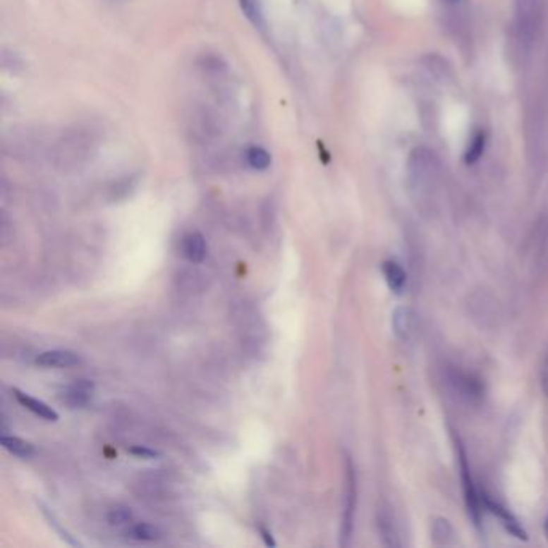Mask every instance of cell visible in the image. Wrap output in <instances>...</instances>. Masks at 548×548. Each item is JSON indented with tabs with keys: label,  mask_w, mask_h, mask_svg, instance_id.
<instances>
[{
	"label": "cell",
	"mask_w": 548,
	"mask_h": 548,
	"mask_svg": "<svg viewBox=\"0 0 548 548\" xmlns=\"http://www.w3.org/2000/svg\"><path fill=\"white\" fill-rule=\"evenodd\" d=\"M542 388H544L545 396H548V353L545 357L544 367H542Z\"/></svg>",
	"instance_id": "ffe728a7"
},
{
	"label": "cell",
	"mask_w": 548,
	"mask_h": 548,
	"mask_svg": "<svg viewBox=\"0 0 548 548\" xmlns=\"http://www.w3.org/2000/svg\"><path fill=\"white\" fill-rule=\"evenodd\" d=\"M378 529L386 545H399V542L396 539L397 535L394 524H392V518L388 513H382V515L378 516Z\"/></svg>",
	"instance_id": "9a60e30c"
},
{
	"label": "cell",
	"mask_w": 548,
	"mask_h": 548,
	"mask_svg": "<svg viewBox=\"0 0 548 548\" xmlns=\"http://www.w3.org/2000/svg\"><path fill=\"white\" fill-rule=\"evenodd\" d=\"M413 312L408 308L396 309L394 317H392V328L401 339H408L413 333Z\"/></svg>",
	"instance_id": "9c48e42d"
},
{
	"label": "cell",
	"mask_w": 548,
	"mask_h": 548,
	"mask_svg": "<svg viewBox=\"0 0 548 548\" xmlns=\"http://www.w3.org/2000/svg\"><path fill=\"white\" fill-rule=\"evenodd\" d=\"M481 499H482V504L487 509V511L490 513V515H494L495 518L499 519L501 528H504L506 532L513 535V537L518 539V540H523V542L528 540L526 529L521 526V523L518 521V518L513 515L509 509H505V506L499 504L497 500L490 499L489 495H482Z\"/></svg>",
	"instance_id": "3957f363"
},
{
	"label": "cell",
	"mask_w": 548,
	"mask_h": 548,
	"mask_svg": "<svg viewBox=\"0 0 548 548\" xmlns=\"http://www.w3.org/2000/svg\"><path fill=\"white\" fill-rule=\"evenodd\" d=\"M484 148H486V134H484L482 130H480L471 137L470 145L466 148V153H465V163L475 164L476 161L482 157Z\"/></svg>",
	"instance_id": "4fadbf2b"
},
{
	"label": "cell",
	"mask_w": 548,
	"mask_h": 548,
	"mask_svg": "<svg viewBox=\"0 0 548 548\" xmlns=\"http://www.w3.org/2000/svg\"><path fill=\"white\" fill-rule=\"evenodd\" d=\"M447 2L449 4H457V2H460V0H447Z\"/></svg>",
	"instance_id": "603a6c76"
},
{
	"label": "cell",
	"mask_w": 548,
	"mask_h": 548,
	"mask_svg": "<svg viewBox=\"0 0 548 548\" xmlns=\"http://www.w3.org/2000/svg\"><path fill=\"white\" fill-rule=\"evenodd\" d=\"M261 534H262V539H264V544H265V545H267V547H275V545H276V544H275V540H274V537H272V534H270L267 529L261 528Z\"/></svg>",
	"instance_id": "44dd1931"
},
{
	"label": "cell",
	"mask_w": 548,
	"mask_h": 548,
	"mask_svg": "<svg viewBox=\"0 0 548 548\" xmlns=\"http://www.w3.org/2000/svg\"><path fill=\"white\" fill-rule=\"evenodd\" d=\"M108 521L111 526H126L132 521V511L128 506H114L108 513Z\"/></svg>",
	"instance_id": "e0dca14e"
},
{
	"label": "cell",
	"mask_w": 548,
	"mask_h": 548,
	"mask_svg": "<svg viewBox=\"0 0 548 548\" xmlns=\"http://www.w3.org/2000/svg\"><path fill=\"white\" fill-rule=\"evenodd\" d=\"M246 159H248V164H250L252 169H257V171L267 169L270 166V161H272L270 159V154L261 147H251L248 150Z\"/></svg>",
	"instance_id": "5bb4252c"
},
{
	"label": "cell",
	"mask_w": 548,
	"mask_h": 548,
	"mask_svg": "<svg viewBox=\"0 0 548 548\" xmlns=\"http://www.w3.org/2000/svg\"><path fill=\"white\" fill-rule=\"evenodd\" d=\"M453 442H455V449H457V458H458V466H460L461 482H463V494H465L466 509H468V515L471 518L473 524H475L477 529H481V501H482V499L480 497V494H477L475 481H473L468 458H466V452H465L463 446H461L458 436L453 434Z\"/></svg>",
	"instance_id": "6da1fadb"
},
{
	"label": "cell",
	"mask_w": 548,
	"mask_h": 548,
	"mask_svg": "<svg viewBox=\"0 0 548 548\" xmlns=\"http://www.w3.org/2000/svg\"><path fill=\"white\" fill-rule=\"evenodd\" d=\"M357 506V480L353 461L346 457V490H344V511L341 523V545H349L354 530V516Z\"/></svg>",
	"instance_id": "7a4b0ae2"
},
{
	"label": "cell",
	"mask_w": 548,
	"mask_h": 548,
	"mask_svg": "<svg viewBox=\"0 0 548 548\" xmlns=\"http://www.w3.org/2000/svg\"><path fill=\"white\" fill-rule=\"evenodd\" d=\"M0 444H2L4 449H7L11 455H15V457L31 458L34 455V447L30 442L20 439V437L2 436L0 437Z\"/></svg>",
	"instance_id": "30bf717a"
},
{
	"label": "cell",
	"mask_w": 548,
	"mask_h": 548,
	"mask_svg": "<svg viewBox=\"0 0 548 548\" xmlns=\"http://www.w3.org/2000/svg\"><path fill=\"white\" fill-rule=\"evenodd\" d=\"M453 383L455 386H458L461 396L468 397V399H477V397H481L482 394L481 383L473 377H470V375H465V373L455 375Z\"/></svg>",
	"instance_id": "8fae6325"
},
{
	"label": "cell",
	"mask_w": 548,
	"mask_h": 548,
	"mask_svg": "<svg viewBox=\"0 0 548 548\" xmlns=\"http://www.w3.org/2000/svg\"><path fill=\"white\" fill-rule=\"evenodd\" d=\"M130 453L137 455V457H142V458H157L159 457V453L157 451H152V449H147V447H132L130 449Z\"/></svg>",
	"instance_id": "d6986e66"
},
{
	"label": "cell",
	"mask_w": 548,
	"mask_h": 548,
	"mask_svg": "<svg viewBox=\"0 0 548 548\" xmlns=\"http://www.w3.org/2000/svg\"><path fill=\"white\" fill-rule=\"evenodd\" d=\"M182 255L185 256L190 262H195V264L203 262L207 255V245H206L205 236L198 232H192L183 236Z\"/></svg>",
	"instance_id": "8992f818"
},
{
	"label": "cell",
	"mask_w": 548,
	"mask_h": 548,
	"mask_svg": "<svg viewBox=\"0 0 548 548\" xmlns=\"http://www.w3.org/2000/svg\"><path fill=\"white\" fill-rule=\"evenodd\" d=\"M383 275L386 279V284L394 293H402L403 286L407 284V275L403 272V269L396 261H384L382 264Z\"/></svg>",
	"instance_id": "ba28073f"
},
{
	"label": "cell",
	"mask_w": 548,
	"mask_h": 548,
	"mask_svg": "<svg viewBox=\"0 0 548 548\" xmlns=\"http://www.w3.org/2000/svg\"><path fill=\"white\" fill-rule=\"evenodd\" d=\"M544 532H545V537H547V540H548V516H547L545 524H544Z\"/></svg>",
	"instance_id": "7402d4cb"
},
{
	"label": "cell",
	"mask_w": 548,
	"mask_h": 548,
	"mask_svg": "<svg viewBox=\"0 0 548 548\" xmlns=\"http://www.w3.org/2000/svg\"><path fill=\"white\" fill-rule=\"evenodd\" d=\"M128 535L130 539H135V540L153 542L161 539V530L159 528L153 526V524L150 523H138L128 530Z\"/></svg>",
	"instance_id": "7c38bea8"
},
{
	"label": "cell",
	"mask_w": 548,
	"mask_h": 548,
	"mask_svg": "<svg viewBox=\"0 0 548 548\" xmlns=\"http://www.w3.org/2000/svg\"><path fill=\"white\" fill-rule=\"evenodd\" d=\"M240 7L246 15V18L250 20L252 25L256 26L262 25V10L259 0H240Z\"/></svg>",
	"instance_id": "2e32d148"
},
{
	"label": "cell",
	"mask_w": 548,
	"mask_h": 548,
	"mask_svg": "<svg viewBox=\"0 0 548 548\" xmlns=\"http://www.w3.org/2000/svg\"><path fill=\"white\" fill-rule=\"evenodd\" d=\"M95 386L89 379H78L63 392V402L71 408H83L90 402Z\"/></svg>",
	"instance_id": "277c9868"
},
{
	"label": "cell",
	"mask_w": 548,
	"mask_h": 548,
	"mask_svg": "<svg viewBox=\"0 0 548 548\" xmlns=\"http://www.w3.org/2000/svg\"><path fill=\"white\" fill-rule=\"evenodd\" d=\"M13 392H15L16 401H18L23 407L28 408V410L32 412L34 415H37V417L47 420V421H56L60 418L59 413H56L51 407H49L45 402L36 399V397H31L30 394L21 392L18 389H13Z\"/></svg>",
	"instance_id": "52a82bcc"
},
{
	"label": "cell",
	"mask_w": 548,
	"mask_h": 548,
	"mask_svg": "<svg viewBox=\"0 0 548 548\" xmlns=\"http://www.w3.org/2000/svg\"><path fill=\"white\" fill-rule=\"evenodd\" d=\"M453 535V530H452V526L449 524L447 519H436L434 523V540L437 542V544H451V540H447L449 537H452Z\"/></svg>",
	"instance_id": "ac0fdd59"
},
{
	"label": "cell",
	"mask_w": 548,
	"mask_h": 548,
	"mask_svg": "<svg viewBox=\"0 0 548 548\" xmlns=\"http://www.w3.org/2000/svg\"><path fill=\"white\" fill-rule=\"evenodd\" d=\"M36 362L45 368H71L80 363V357L71 351H47L40 354Z\"/></svg>",
	"instance_id": "5b68a950"
}]
</instances>
